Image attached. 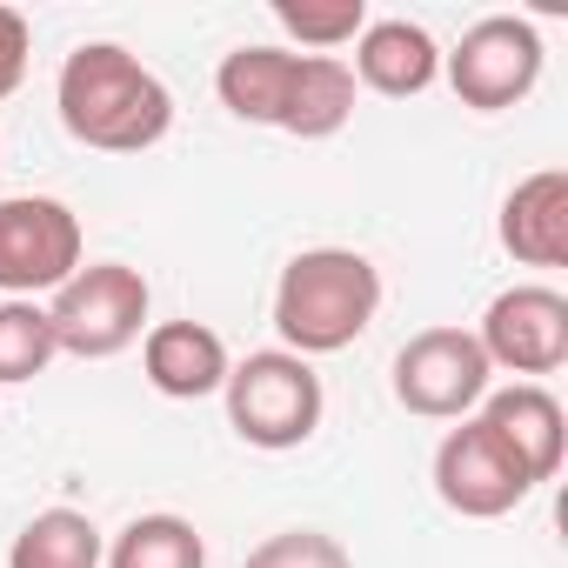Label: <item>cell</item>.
<instances>
[{"label":"cell","instance_id":"obj_21","mask_svg":"<svg viewBox=\"0 0 568 568\" xmlns=\"http://www.w3.org/2000/svg\"><path fill=\"white\" fill-rule=\"evenodd\" d=\"M28 54H34V28L21 8H0V101L28 81Z\"/></svg>","mask_w":568,"mask_h":568},{"label":"cell","instance_id":"obj_19","mask_svg":"<svg viewBox=\"0 0 568 568\" xmlns=\"http://www.w3.org/2000/svg\"><path fill=\"white\" fill-rule=\"evenodd\" d=\"M274 21L288 41H302L308 54H335L348 41H362L368 8L362 0H274Z\"/></svg>","mask_w":568,"mask_h":568},{"label":"cell","instance_id":"obj_3","mask_svg":"<svg viewBox=\"0 0 568 568\" xmlns=\"http://www.w3.org/2000/svg\"><path fill=\"white\" fill-rule=\"evenodd\" d=\"M221 395H227V428L261 455H288V448L315 442V428L328 415L315 362H302L288 348H261V355L234 362Z\"/></svg>","mask_w":568,"mask_h":568},{"label":"cell","instance_id":"obj_9","mask_svg":"<svg viewBox=\"0 0 568 568\" xmlns=\"http://www.w3.org/2000/svg\"><path fill=\"white\" fill-rule=\"evenodd\" d=\"M475 342L501 375H555L568 362V295L548 281H515L481 308Z\"/></svg>","mask_w":568,"mask_h":568},{"label":"cell","instance_id":"obj_20","mask_svg":"<svg viewBox=\"0 0 568 568\" xmlns=\"http://www.w3.org/2000/svg\"><path fill=\"white\" fill-rule=\"evenodd\" d=\"M241 568H355V555L322 528H281L261 548H247Z\"/></svg>","mask_w":568,"mask_h":568},{"label":"cell","instance_id":"obj_1","mask_svg":"<svg viewBox=\"0 0 568 568\" xmlns=\"http://www.w3.org/2000/svg\"><path fill=\"white\" fill-rule=\"evenodd\" d=\"M61 128L94 154H148L174 128V94L121 41H81L54 81Z\"/></svg>","mask_w":568,"mask_h":568},{"label":"cell","instance_id":"obj_10","mask_svg":"<svg viewBox=\"0 0 568 568\" xmlns=\"http://www.w3.org/2000/svg\"><path fill=\"white\" fill-rule=\"evenodd\" d=\"M481 428H495V442L528 468V481H555L561 455H568V415L561 402L541 388V382H508V388H488L481 408H475Z\"/></svg>","mask_w":568,"mask_h":568},{"label":"cell","instance_id":"obj_14","mask_svg":"<svg viewBox=\"0 0 568 568\" xmlns=\"http://www.w3.org/2000/svg\"><path fill=\"white\" fill-rule=\"evenodd\" d=\"M295 74H302V54L295 48H234L221 68H214V94L234 121L247 128H281L288 114V94H295Z\"/></svg>","mask_w":568,"mask_h":568},{"label":"cell","instance_id":"obj_2","mask_svg":"<svg viewBox=\"0 0 568 568\" xmlns=\"http://www.w3.org/2000/svg\"><path fill=\"white\" fill-rule=\"evenodd\" d=\"M382 315V267L355 247H302L274 281V335L288 355H342Z\"/></svg>","mask_w":568,"mask_h":568},{"label":"cell","instance_id":"obj_15","mask_svg":"<svg viewBox=\"0 0 568 568\" xmlns=\"http://www.w3.org/2000/svg\"><path fill=\"white\" fill-rule=\"evenodd\" d=\"M348 121H355V74H348V61L342 54H302L288 114H281V134H295V141H335Z\"/></svg>","mask_w":568,"mask_h":568},{"label":"cell","instance_id":"obj_6","mask_svg":"<svg viewBox=\"0 0 568 568\" xmlns=\"http://www.w3.org/2000/svg\"><path fill=\"white\" fill-rule=\"evenodd\" d=\"M495 388V368L475 342V328H422L395 355V402L422 422H468L481 395Z\"/></svg>","mask_w":568,"mask_h":568},{"label":"cell","instance_id":"obj_18","mask_svg":"<svg viewBox=\"0 0 568 568\" xmlns=\"http://www.w3.org/2000/svg\"><path fill=\"white\" fill-rule=\"evenodd\" d=\"M54 355H61V342H54V322L41 302H0V388L48 375Z\"/></svg>","mask_w":568,"mask_h":568},{"label":"cell","instance_id":"obj_11","mask_svg":"<svg viewBox=\"0 0 568 568\" xmlns=\"http://www.w3.org/2000/svg\"><path fill=\"white\" fill-rule=\"evenodd\" d=\"M141 368H148V388L168 395V402H201V395H221L227 388V342L207 328V322H154L141 335Z\"/></svg>","mask_w":568,"mask_h":568},{"label":"cell","instance_id":"obj_13","mask_svg":"<svg viewBox=\"0 0 568 568\" xmlns=\"http://www.w3.org/2000/svg\"><path fill=\"white\" fill-rule=\"evenodd\" d=\"M355 88H375L388 101H415L442 81V48L415 21H368L355 41Z\"/></svg>","mask_w":568,"mask_h":568},{"label":"cell","instance_id":"obj_5","mask_svg":"<svg viewBox=\"0 0 568 568\" xmlns=\"http://www.w3.org/2000/svg\"><path fill=\"white\" fill-rule=\"evenodd\" d=\"M81 214L54 194H8L0 201V295L34 302L81 274Z\"/></svg>","mask_w":568,"mask_h":568},{"label":"cell","instance_id":"obj_16","mask_svg":"<svg viewBox=\"0 0 568 568\" xmlns=\"http://www.w3.org/2000/svg\"><path fill=\"white\" fill-rule=\"evenodd\" d=\"M101 561L108 541L81 508H41L8 548V568H101Z\"/></svg>","mask_w":568,"mask_h":568},{"label":"cell","instance_id":"obj_12","mask_svg":"<svg viewBox=\"0 0 568 568\" xmlns=\"http://www.w3.org/2000/svg\"><path fill=\"white\" fill-rule=\"evenodd\" d=\"M495 234L521 267H568V168H541L515 181Z\"/></svg>","mask_w":568,"mask_h":568},{"label":"cell","instance_id":"obj_7","mask_svg":"<svg viewBox=\"0 0 568 568\" xmlns=\"http://www.w3.org/2000/svg\"><path fill=\"white\" fill-rule=\"evenodd\" d=\"M442 74H448L462 108L501 114V108L535 94V81H541V34L521 14H488V21H475L455 41V54H442Z\"/></svg>","mask_w":568,"mask_h":568},{"label":"cell","instance_id":"obj_8","mask_svg":"<svg viewBox=\"0 0 568 568\" xmlns=\"http://www.w3.org/2000/svg\"><path fill=\"white\" fill-rule=\"evenodd\" d=\"M435 495H442V508H455L462 521H501V515H515V508L535 495V481H528V468L495 442V428H481V422L468 415V422L448 428L442 448H435Z\"/></svg>","mask_w":568,"mask_h":568},{"label":"cell","instance_id":"obj_4","mask_svg":"<svg viewBox=\"0 0 568 568\" xmlns=\"http://www.w3.org/2000/svg\"><path fill=\"white\" fill-rule=\"evenodd\" d=\"M148 274L128 267V261H94L81 267L68 288H54L48 302V322H54V342L61 355L74 362H114L121 348H134L148 335Z\"/></svg>","mask_w":568,"mask_h":568},{"label":"cell","instance_id":"obj_17","mask_svg":"<svg viewBox=\"0 0 568 568\" xmlns=\"http://www.w3.org/2000/svg\"><path fill=\"white\" fill-rule=\"evenodd\" d=\"M101 568H207V541L187 515H134L108 541Z\"/></svg>","mask_w":568,"mask_h":568}]
</instances>
